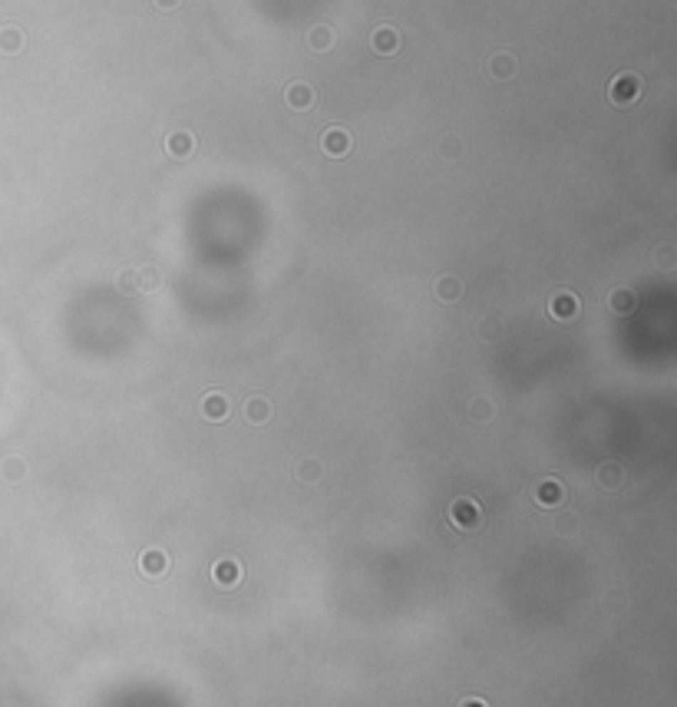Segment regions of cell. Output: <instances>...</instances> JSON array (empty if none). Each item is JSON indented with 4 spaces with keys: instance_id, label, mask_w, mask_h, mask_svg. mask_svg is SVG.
I'll list each match as a JSON object with an SVG mask.
<instances>
[{
    "instance_id": "obj_5",
    "label": "cell",
    "mask_w": 677,
    "mask_h": 707,
    "mask_svg": "<svg viewBox=\"0 0 677 707\" xmlns=\"http://www.w3.org/2000/svg\"><path fill=\"white\" fill-rule=\"evenodd\" d=\"M284 103L294 113H304V109L314 106V86L311 83H291L288 90H284Z\"/></svg>"
},
{
    "instance_id": "obj_27",
    "label": "cell",
    "mask_w": 677,
    "mask_h": 707,
    "mask_svg": "<svg viewBox=\"0 0 677 707\" xmlns=\"http://www.w3.org/2000/svg\"><path fill=\"white\" fill-rule=\"evenodd\" d=\"M155 7H162V10H172V7H179V0H155Z\"/></svg>"
},
{
    "instance_id": "obj_10",
    "label": "cell",
    "mask_w": 677,
    "mask_h": 707,
    "mask_svg": "<svg viewBox=\"0 0 677 707\" xmlns=\"http://www.w3.org/2000/svg\"><path fill=\"white\" fill-rule=\"evenodd\" d=\"M562 499H565V490H562L559 480H542L539 486H535V502H539V506L552 509V506H559Z\"/></svg>"
},
{
    "instance_id": "obj_15",
    "label": "cell",
    "mask_w": 677,
    "mask_h": 707,
    "mask_svg": "<svg viewBox=\"0 0 677 707\" xmlns=\"http://www.w3.org/2000/svg\"><path fill=\"white\" fill-rule=\"evenodd\" d=\"M165 149H169V155H175V159H185V155H192V149H195V139H192V133H172V136L165 139Z\"/></svg>"
},
{
    "instance_id": "obj_13",
    "label": "cell",
    "mask_w": 677,
    "mask_h": 707,
    "mask_svg": "<svg viewBox=\"0 0 677 707\" xmlns=\"http://www.w3.org/2000/svg\"><path fill=\"white\" fill-rule=\"evenodd\" d=\"M466 417H470L472 423H489V420L496 417V403L489 397H472V403L466 407Z\"/></svg>"
},
{
    "instance_id": "obj_4",
    "label": "cell",
    "mask_w": 677,
    "mask_h": 707,
    "mask_svg": "<svg viewBox=\"0 0 677 707\" xmlns=\"http://www.w3.org/2000/svg\"><path fill=\"white\" fill-rule=\"evenodd\" d=\"M212 579H215L218 589H235L242 582V562L238 559H218L215 569H212Z\"/></svg>"
},
{
    "instance_id": "obj_9",
    "label": "cell",
    "mask_w": 677,
    "mask_h": 707,
    "mask_svg": "<svg viewBox=\"0 0 677 707\" xmlns=\"http://www.w3.org/2000/svg\"><path fill=\"white\" fill-rule=\"evenodd\" d=\"M139 569H143V575H149V579H159V575L169 569V559H165L162 549H145V552L139 555Z\"/></svg>"
},
{
    "instance_id": "obj_19",
    "label": "cell",
    "mask_w": 677,
    "mask_h": 707,
    "mask_svg": "<svg viewBox=\"0 0 677 707\" xmlns=\"http://www.w3.org/2000/svg\"><path fill=\"white\" fill-rule=\"evenodd\" d=\"M321 473H324V470H321V460H304L298 466V480L301 482H317V480H321Z\"/></svg>"
},
{
    "instance_id": "obj_2",
    "label": "cell",
    "mask_w": 677,
    "mask_h": 707,
    "mask_svg": "<svg viewBox=\"0 0 677 707\" xmlns=\"http://www.w3.org/2000/svg\"><path fill=\"white\" fill-rule=\"evenodd\" d=\"M450 522L456 529H462V532H472V529L482 526V509H479V502L476 499H470V496L453 499L450 502Z\"/></svg>"
},
{
    "instance_id": "obj_6",
    "label": "cell",
    "mask_w": 677,
    "mask_h": 707,
    "mask_svg": "<svg viewBox=\"0 0 677 707\" xmlns=\"http://www.w3.org/2000/svg\"><path fill=\"white\" fill-rule=\"evenodd\" d=\"M549 314L555 321H572L578 314V298L572 291H559V294L549 301Z\"/></svg>"
},
{
    "instance_id": "obj_1",
    "label": "cell",
    "mask_w": 677,
    "mask_h": 707,
    "mask_svg": "<svg viewBox=\"0 0 677 707\" xmlns=\"http://www.w3.org/2000/svg\"><path fill=\"white\" fill-rule=\"evenodd\" d=\"M641 90H644V83L638 73H618L611 80V86H608V96H611L614 106H631V103L641 100Z\"/></svg>"
},
{
    "instance_id": "obj_25",
    "label": "cell",
    "mask_w": 677,
    "mask_h": 707,
    "mask_svg": "<svg viewBox=\"0 0 677 707\" xmlns=\"http://www.w3.org/2000/svg\"><path fill=\"white\" fill-rule=\"evenodd\" d=\"M4 470H7V480H20V476H24V463H20V460H10L7 466H4Z\"/></svg>"
},
{
    "instance_id": "obj_26",
    "label": "cell",
    "mask_w": 677,
    "mask_h": 707,
    "mask_svg": "<svg viewBox=\"0 0 677 707\" xmlns=\"http://www.w3.org/2000/svg\"><path fill=\"white\" fill-rule=\"evenodd\" d=\"M460 707H489V704H486V701H482V698H466Z\"/></svg>"
},
{
    "instance_id": "obj_24",
    "label": "cell",
    "mask_w": 677,
    "mask_h": 707,
    "mask_svg": "<svg viewBox=\"0 0 677 707\" xmlns=\"http://www.w3.org/2000/svg\"><path fill=\"white\" fill-rule=\"evenodd\" d=\"M479 334L486 337V341H489V337H499V334H502V331H499V321H482V327H479Z\"/></svg>"
},
{
    "instance_id": "obj_21",
    "label": "cell",
    "mask_w": 677,
    "mask_h": 707,
    "mask_svg": "<svg viewBox=\"0 0 677 707\" xmlns=\"http://www.w3.org/2000/svg\"><path fill=\"white\" fill-rule=\"evenodd\" d=\"M139 278V288H159V272L155 268H143V272H135Z\"/></svg>"
},
{
    "instance_id": "obj_3",
    "label": "cell",
    "mask_w": 677,
    "mask_h": 707,
    "mask_svg": "<svg viewBox=\"0 0 677 707\" xmlns=\"http://www.w3.org/2000/svg\"><path fill=\"white\" fill-rule=\"evenodd\" d=\"M321 145H324V153L331 155V159H343V155L353 149V139L347 129L334 126V129H327L324 136H321Z\"/></svg>"
},
{
    "instance_id": "obj_14",
    "label": "cell",
    "mask_w": 677,
    "mask_h": 707,
    "mask_svg": "<svg viewBox=\"0 0 677 707\" xmlns=\"http://www.w3.org/2000/svg\"><path fill=\"white\" fill-rule=\"evenodd\" d=\"M244 417H248V423H268L271 420V400L268 397H252L248 403H244Z\"/></svg>"
},
{
    "instance_id": "obj_8",
    "label": "cell",
    "mask_w": 677,
    "mask_h": 707,
    "mask_svg": "<svg viewBox=\"0 0 677 707\" xmlns=\"http://www.w3.org/2000/svg\"><path fill=\"white\" fill-rule=\"evenodd\" d=\"M202 417L212 420V423H222V420L228 417V397L225 393H218V390L205 393V397H202Z\"/></svg>"
},
{
    "instance_id": "obj_22",
    "label": "cell",
    "mask_w": 677,
    "mask_h": 707,
    "mask_svg": "<svg viewBox=\"0 0 677 707\" xmlns=\"http://www.w3.org/2000/svg\"><path fill=\"white\" fill-rule=\"evenodd\" d=\"M575 526H578V516H572V512H565V516H559V522H555V529H559L562 535L575 532Z\"/></svg>"
},
{
    "instance_id": "obj_7",
    "label": "cell",
    "mask_w": 677,
    "mask_h": 707,
    "mask_svg": "<svg viewBox=\"0 0 677 707\" xmlns=\"http://www.w3.org/2000/svg\"><path fill=\"white\" fill-rule=\"evenodd\" d=\"M595 482L601 486V490H621L624 486V466L621 463H601L595 470Z\"/></svg>"
},
{
    "instance_id": "obj_12",
    "label": "cell",
    "mask_w": 677,
    "mask_h": 707,
    "mask_svg": "<svg viewBox=\"0 0 677 707\" xmlns=\"http://www.w3.org/2000/svg\"><path fill=\"white\" fill-rule=\"evenodd\" d=\"M373 50H377V53H397L400 33L393 27H377L373 30Z\"/></svg>"
},
{
    "instance_id": "obj_17",
    "label": "cell",
    "mask_w": 677,
    "mask_h": 707,
    "mask_svg": "<svg viewBox=\"0 0 677 707\" xmlns=\"http://www.w3.org/2000/svg\"><path fill=\"white\" fill-rule=\"evenodd\" d=\"M608 304H611L614 314H631V311L638 308V298H634V291L614 288V291H611V298H608Z\"/></svg>"
},
{
    "instance_id": "obj_18",
    "label": "cell",
    "mask_w": 677,
    "mask_h": 707,
    "mask_svg": "<svg viewBox=\"0 0 677 707\" xmlns=\"http://www.w3.org/2000/svg\"><path fill=\"white\" fill-rule=\"evenodd\" d=\"M515 73V63H512V56L509 53H499L489 60V76H499V80H509Z\"/></svg>"
},
{
    "instance_id": "obj_16",
    "label": "cell",
    "mask_w": 677,
    "mask_h": 707,
    "mask_svg": "<svg viewBox=\"0 0 677 707\" xmlns=\"http://www.w3.org/2000/svg\"><path fill=\"white\" fill-rule=\"evenodd\" d=\"M334 43H337L334 30H331V27H324V24H321V27H314V30H311V33H307V46H311V50H317V53H324V50H331V46H334Z\"/></svg>"
},
{
    "instance_id": "obj_20",
    "label": "cell",
    "mask_w": 677,
    "mask_h": 707,
    "mask_svg": "<svg viewBox=\"0 0 677 707\" xmlns=\"http://www.w3.org/2000/svg\"><path fill=\"white\" fill-rule=\"evenodd\" d=\"M20 46H24V33H20V30H4V33H0V50H4V53H17Z\"/></svg>"
},
{
    "instance_id": "obj_23",
    "label": "cell",
    "mask_w": 677,
    "mask_h": 707,
    "mask_svg": "<svg viewBox=\"0 0 677 707\" xmlns=\"http://www.w3.org/2000/svg\"><path fill=\"white\" fill-rule=\"evenodd\" d=\"M135 284H139L135 272H123V274L116 278V288H119V291H135Z\"/></svg>"
},
{
    "instance_id": "obj_11",
    "label": "cell",
    "mask_w": 677,
    "mask_h": 707,
    "mask_svg": "<svg viewBox=\"0 0 677 707\" xmlns=\"http://www.w3.org/2000/svg\"><path fill=\"white\" fill-rule=\"evenodd\" d=\"M433 291L443 304H453V301H460V294H462V282L456 274H440V282H436Z\"/></svg>"
}]
</instances>
